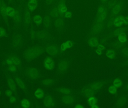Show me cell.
<instances>
[{
  "label": "cell",
  "instance_id": "obj_1",
  "mask_svg": "<svg viewBox=\"0 0 128 108\" xmlns=\"http://www.w3.org/2000/svg\"><path fill=\"white\" fill-rule=\"evenodd\" d=\"M42 52V50L40 47H34L25 51L24 56L25 58L29 60H31L38 57Z\"/></svg>",
  "mask_w": 128,
  "mask_h": 108
},
{
  "label": "cell",
  "instance_id": "obj_2",
  "mask_svg": "<svg viewBox=\"0 0 128 108\" xmlns=\"http://www.w3.org/2000/svg\"><path fill=\"white\" fill-rule=\"evenodd\" d=\"M107 15L108 11L106 8L103 5L100 6L97 10L96 22H103L106 18Z\"/></svg>",
  "mask_w": 128,
  "mask_h": 108
},
{
  "label": "cell",
  "instance_id": "obj_3",
  "mask_svg": "<svg viewBox=\"0 0 128 108\" xmlns=\"http://www.w3.org/2000/svg\"><path fill=\"white\" fill-rule=\"evenodd\" d=\"M114 24L116 27H120L122 25L128 24V16H117L114 20Z\"/></svg>",
  "mask_w": 128,
  "mask_h": 108
},
{
  "label": "cell",
  "instance_id": "obj_4",
  "mask_svg": "<svg viewBox=\"0 0 128 108\" xmlns=\"http://www.w3.org/2000/svg\"><path fill=\"white\" fill-rule=\"evenodd\" d=\"M7 64L8 65H14L16 66H19L21 64V61L20 58L14 54L10 56L7 58L6 60Z\"/></svg>",
  "mask_w": 128,
  "mask_h": 108
},
{
  "label": "cell",
  "instance_id": "obj_5",
  "mask_svg": "<svg viewBox=\"0 0 128 108\" xmlns=\"http://www.w3.org/2000/svg\"><path fill=\"white\" fill-rule=\"evenodd\" d=\"M124 8V5L123 3L118 1L111 8V12L112 16L119 15L123 10Z\"/></svg>",
  "mask_w": 128,
  "mask_h": 108
},
{
  "label": "cell",
  "instance_id": "obj_6",
  "mask_svg": "<svg viewBox=\"0 0 128 108\" xmlns=\"http://www.w3.org/2000/svg\"><path fill=\"white\" fill-rule=\"evenodd\" d=\"M57 9L60 16H64L65 13L67 11V10L65 0H60L59 1Z\"/></svg>",
  "mask_w": 128,
  "mask_h": 108
},
{
  "label": "cell",
  "instance_id": "obj_7",
  "mask_svg": "<svg viewBox=\"0 0 128 108\" xmlns=\"http://www.w3.org/2000/svg\"><path fill=\"white\" fill-rule=\"evenodd\" d=\"M26 74L28 76L32 79H36L39 76V71L34 68H28L26 71Z\"/></svg>",
  "mask_w": 128,
  "mask_h": 108
},
{
  "label": "cell",
  "instance_id": "obj_8",
  "mask_svg": "<svg viewBox=\"0 0 128 108\" xmlns=\"http://www.w3.org/2000/svg\"><path fill=\"white\" fill-rule=\"evenodd\" d=\"M44 66L48 70H53L54 67V62L53 59L50 57L46 58L44 61Z\"/></svg>",
  "mask_w": 128,
  "mask_h": 108
},
{
  "label": "cell",
  "instance_id": "obj_9",
  "mask_svg": "<svg viewBox=\"0 0 128 108\" xmlns=\"http://www.w3.org/2000/svg\"><path fill=\"white\" fill-rule=\"evenodd\" d=\"M43 104L46 107H52L54 106V101L51 96H47L43 100Z\"/></svg>",
  "mask_w": 128,
  "mask_h": 108
},
{
  "label": "cell",
  "instance_id": "obj_10",
  "mask_svg": "<svg viewBox=\"0 0 128 108\" xmlns=\"http://www.w3.org/2000/svg\"><path fill=\"white\" fill-rule=\"evenodd\" d=\"M38 5L37 0H28V7L29 11L32 12L36 10Z\"/></svg>",
  "mask_w": 128,
  "mask_h": 108
},
{
  "label": "cell",
  "instance_id": "obj_11",
  "mask_svg": "<svg viewBox=\"0 0 128 108\" xmlns=\"http://www.w3.org/2000/svg\"><path fill=\"white\" fill-rule=\"evenodd\" d=\"M46 52L48 54L51 56H55L58 53L57 48L53 45L49 46L46 49Z\"/></svg>",
  "mask_w": 128,
  "mask_h": 108
},
{
  "label": "cell",
  "instance_id": "obj_12",
  "mask_svg": "<svg viewBox=\"0 0 128 108\" xmlns=\"http://www.w3.org/2000/svg\"><path fill=\"white\" fill-rule=\"evenodd\" d=\"M67 67H68V64L66 61H61L58 64V70L60 72H65L67 69Z\"/></svg>",
  "mask_w": 128,
  "mask_h": 108
},
{
  "label": "cell",
  "instance_id": "obj_13",
  "mask_svg": "<svg viewBox=\"0 0 128 108\" xmlns=\"http://www.w3.org/2000/svg\"><path fill=\"white\" fill-rule=\"evenodd\" d=\"M103 22H96L95 24L93 27L92 32L94 34H96L97 32H99L103 27Z\"/></svg>",
  "mask_w": 128,
  "mask_h": 108
},
{
  "label": "cell",
  "instance_id": "obj_14",
  "mask_svg": "<svg viewBox=\"0 0 128 108\" xmlns=\"http://www.w3.org/2000/svg\"><path fill=\"white\" fill-rule=\"evenodd\" d=\"M7 82L10 89L12 91H15L16 90V85L15 81L12 78H8L7 79Z\"/></svg>",
  "mask_w": 128,
  "mask_h": 108
},
{
  "label": "cell",
  "instance_id": "obj_15",
  "mask_svg": "<svg viewBox=\"0 0 128 108\" xmlns=\"http://www.w3.org/2000/svg\"><path fill=\"white\" fill-rule=\"evenodd\" d=\"M16 13V10L13 8L11 6H7L6 9V14L7 16L13 17L14 16Z\"/></svg>",
  "mask_w": 128,
  "mask_h": 108
},
{
  "label": "cell",
  "instance_id": "obj_16",
  "mask_svg": "<svg viewBox=\"0 0 128 108\" xmlns=\"http://www.w3.org/2000/svg\"><path fill=\"white\" fill-rule=\"evenodd\" d=\"M72 43L71 41L67 40L61 44L60 46L61 50L62 51H64L67 49L70 48L72 46Z\"/></svg>",
  "mask_w": 128,
  "mask_h": 108
},
{
  "label": "cell",
  "instance_id": "obj_17",
  "mask_svg": "<svg viewBox=\"0 0 128 108\" xmlns=\"http://www.w3.org/2000/svg\"><path fill=\"white\" fill-rule=\"evenodd\" d=\"M62 100L63 103L67 105H70L73 102V98L71 96L65 95L62 98Z\"/></svg>",
  "mask_w": 128,
  "mask_h": 108
},
{
  "label": "cell",
  "instance_id": "obj_18",
  "mask_svg": "<svg viewBox=\"0 0 128 108\" xmlns=\"http://www.w3.org/2000/svg\"><path fill=\"white\" fill-rule=\"evenodd\" d=\"M24 21L25 23L27 24H29L31 21V16L29 11H26L25 12L24 16Z\"/></svg>",
  "mask_w": 128,
  "mask_h": 108
},
{
  "label": "cell",
  "instance_id": "obj_19",
  "mask_svg": "<svg viewBox=\"0 0 128 108\" xmlns=\"http://www.w3.org/2000/svg\"><path fill=\"white\" fill-rule=\"evenodd\" d=\"M88 43L91 46L96 47L99 45V40L98 39L94 37L91 38L88 41Z\"/></svg>",
  "mask_w": 128,
  "mask_h": 108
},
{
  "label": "cell",
  "instance_id": "obj_20",
  "mask_svg": "<svg viewBox=\"0 0 128 108\" xmlns=\"http://www.w3.org/2000/svg\"><path fill=\"white\" fill-rule=\"evenodd\" d=\"M50 15L54 18H57L60 16L57 8L54 7L52 8L50 10Z\"/></svg>",
  "mask_w": 128,
  "mask_h": 108
},
{
  "label": "cell",
  "instance_id": "obj_21",
  "mask_svg": "<svg viewBox=\"0 0 128 108\" xmlns=\"http://www.w3.org/2000/svg\"><path fill=\"white\" fill-rule=\"evenodd\" d=\"M119 41L121 43H124L127 40V34L125 32H123L120 34L118 36Z\"/></svg>",
  "mask_w": 128,
  "mask_h": 108
},
{
  "label": "cell",
  "instance_id": "obj_22",
  "mask_svg": "<svg viewBox=\"0 0 128 108\" xmlns=\"http://www.w3.org/2000/svg\"><path fill=\"white\" fill-rule=\"evenodd\" d=\"M35 96L38 99L42 98L44 96V93L43 90L40 88H38L34 93Z\"/></svg>",
  "mask_w": 128,
  "mask_h": 108
},
{
  "label": "cell",
  "instance_id": "obj_23",
  "mask_svg": "<svg viewBox=\"0 0 128 108\" xmlns=\"http://www.w3.org/2000/svg\"><path fill=\"white\" fill-rule=\"evenodd\" d=\"M126 30V28L123 27L118 28L113 31V35L115 36H118L120 34L125 32Z\"/></svg>",
  "mask_w": 128,
  "mask_h": 108
},
{
  "label": "cell",
  "instance_id": "obj_24",
  "mask_svg": "<svg viewBox=\"0 0 128 108\" xmlns=\"http://www.w3.org/2000/svg\"><path fill=\"white\" fill-rule=\"evenodd\" d=\"M64 24V20L62 18H58L55 22V25L57 28H61L63 26Z\"/></svg>",
  "mask_w": 128,
  "mask_h": 108
},
{
  "label": "cell",
  "instance_id": "obj_25",
  "mask_svg": "<svg viewBox=\"0 0 128 108\" xmlns=\"http://www.w3.org/2000/svg\"><path fill=\"white\" fill-rule=\"evenodd\" d=\"M51 23V19L49 16L46 15L43 21V24L45 28H48Z\"/></svg>",
  "mask_w": 128,
  "mask_h": 108
},
{
  "label": "cell",
  "instance_id": "obj_26",
  "mask_svg": "<svg viewBox=\"0 0 128 108\" xmlns=\"http://www.w3.org/2000/svg\"><path fill=\"white\" fill-rule=\"evenodd\" d=\"M16 83L17 85L19 86V88H21L23 90L25 89V86L23 82L20 79L19 77H16Z\"/></svg>",
  "mask_w": 128,
  "mask_h": 108
},
{
  "label": "cell",
  "instance_id": "obj_27",
  "mask_svg": "<svg viewBox=\"0 0 128 108\" xmlns=\"http://www.w3.org/2000/svg\"><path fill=\"white\" fill-rule=\"evenodd\" d=\"M21 106L23 108H27L30 106V103L27 99L24 98L21 102Z\"/></svg>",
  "mask_w": 128,
  "mask_h": 108
},
{
  "label": "cell",
  "instance_id": "obj_28",
  "mask_svg": "<svg viewBox=\"0 0 128 108\" xmlns=\"http://www.w3.org/2000/svg\"><path fill=\"white\" fill-rule=\"evenodd\" d=\"M13 17V20L14 22H16V23H18L21 22V15H20L19 12H18L17 10L16 11L15 14Z\"/></svg>",
  "mask_w": 128,
  "mask_h": 108
},
{
  "label": "cell",
  "instance_id": "obj_29",
  "mask_svg": "<svg viewBox=\"0 0 128 108\" xmlns=\"http://www.w3.org/2000/svg\"><path fill=\"white\" fill-rule=\"evenodd\" d=\"M42 18L39 15L34 16L33 18V21L36 24L39 25L41 24L42 22Z\"/></svg>",
  "mask_w": 128,
  "mask_h": 108
},
{
  "label": "cell",
  "instance_id": "obj_30",
  "mask_svg": "<svg viewBox=\"0 0 128 108\" xmlns=\"http://www.w3.org/2000/svg\"><path fill=\"white\" fill-rule=\"evenodd\" d=\"M87 102L90 106L96 104L97 102V99L94 96H90L87 100Z\"/></svg>",
  "mask_w": 128,
  "mask_h": 108
},
{
  "label": "cell",
  "instance_id": "obj_31",
  "mask_svg": "<svg viewBox=\"0 0 128 108\" xmlns=\"http://www.w3.org/2000/svg\"><path fill=\"white\" fill-rule=\"evenodd\" d=\"M122 84V81L119 78L115 79L113 82V85L117 88L121 87Z\"/></svg>",
  "mask_w": 128,
  "mask_h": 108
},
{
  "label": "cell",
  "instance_id": "obj_32",
  "mask_svg": "<svg viewBox=\"0 0 128 108\" xmlns=\"http://www.w3.org/2000/svg\"><path fill=\"white\" fill-rule=\"evenodd\" d=\"M58 90L59 92L64 94H68L70 93V90L66 88H60L58 89Z\"/></svg>",
  "mask_w": 128,
  "mask_h": 108
},
{
  "label": "cell",
  "instance_id": "obj_33",
  "mask_svg": "<svg viewBox=\"0 0 128 108\" xmlns=\"http://www.w3.org/2000/svg\"><path fill=\"white\" fill-rule=\"evenodd\" d=\"M108 90L110 94H115L117 93V88L114 86L111 85L109 86Z\"/></svg>",
  "mask_w": 128,
  "mask_h": 108
},
{
  "label": "cell",
  "instance_id": "obj_34",
  "mask_svg": "<svg viewBox=\"0 0 128 108\" xmlns=\"http://www.w3.org/2000/svg\"><path fill=\"white\" fill-rule=\"evenodd\" d=\"M106 55L108 58H114L115 53L114 51L112 50H109L107 51L106 53Z\"/></svg>",
  "mask_w": 128,
  "mask_h": 108
},
{
  "label": "cell",
  "instance_id": "obj_35",
  "mask_svg": "<svg viewBox=\"0 0 128 108\" xmlns=\"http://www.w3.org/2000/svg\"><path fill=\"white\" fill-rule=\"evenodd\" d=\"M54 81L52 79H45L43 81L42 83L45 85H49L53 84Z\"/></svg>",
  "mask_w": 128,
  "mask_h": 108
},
{
  "label": "cell",
  "instance_id": "obj_36",
  "mask_svg": "<svg viewBox=\"0 0 128 108\" xmlns=\"http://www.w3.org/2000/svg\"><path fill=\"white\" fill-rule=\"evenodd\" d=\"M21 37L16 36L14 38L13 42L15 43V44H16V45H18L19 44L21 43Z\"/></svg>",
  "mask_w": 128,
  "mask_h": 108
},
{
  "label": "cell",
  "instance_id": "obj_37",
  "mask_svg": "<svg viewBox=\"0 0 128 108\" xmlns=\"http://www.w3.org/2000/svg\"><path fill=\"white\" fill-rule=\"evenodd\" d=\"M9 71L11 72H15L17 70V67L14 65H10L8 68Z\"/></svg>",
  "mask_w": 128,
  "mask_h": 108
},
{
  "label": "cell",
  "instance_id": "obj_38",
  "mask_svg": "<svg viewBox=\"0 0 128 108\" xmlns=\"http://www.w3.org/2000/svg\"><path fill=\"white\" fill-rule=\"evenodd\" d=\"M6 34L5 29L2 27H0V38L6 35Z\"/></svg>",
  "mask_w": 128,
  "mask_h": 108
},
{
  "label": "cell",
  "instance_id": "obj_39",
  "mask_svg": "<svg viewBox=\"0 0 128 108\" xmlns=\"http://www.w3.org/2000/svg\"><path fill=\"white\" fill-rule=\"evenodd\" d=\"M5 94L6 96L7 97H10V96H12V92L11 90L9 89H7L5 91Z\"/></svg>",
  "mask_w": 128,
  "mask_h": 108
},
{
  "label": "cell",
  "instance_id": "obj_40",
  "mask_svg": "<svg viewBox=\"0 0 128 108\" xmlns=\"http://www.w3.org/2000/svg\"><path fill=\"white\" fill-rule=\"evenodd\" d=\"M65 17L67 18H70L72 16V12L70 11H67L64 14Z\"/></svg>",
  "mask_w": 128,
  "mask_h": 108
},
{
  "label": "cell",
  "instance_id": "obj_41",
  "mask_svg": "<svg viewBox=\"0 0 128 108\" xmlns=\"http://www.w3.org/2000/svg\"><path fill=\"white\" fill-rule=\"evenodd\" d=\"M16 100V99L14 97L11 96L10 97L9 101L11 103H13L15 102Z\"/></svg>",
  "mask_w": 128,
  "mask_h": 108
},
{
  "label": "cell",
  "instance_id": "obj_42",
  "mask_svg": "<svg viewBox=\"0 0 128 108\" xmlns=\"http://www.w3.org/2000/svg\"><path fill=\"white\" fill-rule=\"evenodd\" d=\"M97 49H99L100 50L102 51L105 49V47L103 45H102V44H100V45H98V46H97Z\"/></svg>",
  "mask_w": 128,
  "mask_h": 108
},
{
  "label": "cell",
  "instance_id": "obj_43",
  "mask_svg": "<svg viewBox=\"0 0 128 108\" xmlns=\"http://www.w3.org/2000/svg\"><path fill=\"white\" fill-rule=\"evenodd\" d=\"M55 0H45V2L47 4H52Z\"/></svg>",
  "mask_w": 128,
  "mask_h": 108
},
{
  "label": "cell",
  "instance_id": "obj_44",
  "mask_svg": "<svg viewBox=\"0 0 128 108\" xmlns=\"http://www.w3.org/2000/svg\"><path fill=\"white\" fill-rule=\"evenodd\" d=\"M96 52L97 54H98V55H101L102 54V50L99 49H97L96 50Z\"/></svg>",
  "mask_w": 128,
  "mask_h": 108
},
{
  "label": "cell",
  "instance_id": "obj_45",
  "mask_svg": "<svg viewBox=\"0 0 128 108\" xmlns=\"http://www.w3.org/2000/svg\"><path fill=\"white\" fill-rule=\"evenodd\" d=\"M75 107L77 108H84V106L81 104H78L75 106Z\"/></svg>",
  "mask_w": 128,
  "mask_h": 108
},
{
  "label": "cell",
  "instance_id": "obj_46",
  "mask_svg": "<svg viewBox=\"0 0 128 108\" xmlns=\"http://www.w3.org/2000/svg\"><path fill=\"white\" fill-rule=\"evenodd\" d=\"M101 2L103 4H105L108 2V0H100Z\"/></svg>",
  "mask_w": 128,
  "mask_h": 108
},
{
  "label": "cell",
  "instance_id": "obj_47",
  "mask_svg": "<svg viewBox=\"0 0 128 108\" xmlns=\"http://www.w3.org/2000/svg\"><path fill=\"white\" fill-rule=\"evenodd\" d=\"M90 107L92 108H98L99 106H97V104H94V105H92V106H91Z\"/></svg>",
  "mask_w": 128,
  "mask_h": 108
},
{
  "label": "cell",
  "instance_id": "obj_48",
  "mask_svg": "<svg viewBox=\"0 0 128 108\" xmlns=\"http://www.w3.org/2000/svg\"><path fill=\"white\" fill-rule=\"evenodd\" d=\"M124 52L128 56V49L126 50V51H124Z\"/></svg>",
  "mask_w": 128,
  "mask_h": 108
},
{
  "label": "cell",
  "instance_id": "obj_49",
  "mask_svg": "<svg viewBox=\"0 0 128 108\" xmlns=\"http://www.w3.org/2000/svg\"><path fill=\"white\" fill-rule=\"evenodd\" d=\"M1 1L0 0V10L1 6Z\"/></svg>",
  "mask_w": 128,
  "mask_h": 108
},
{
  "label": "cell",
  "instance_id": "obj_50",
  "mask_svg": "<svg viewBox=\"0 0 128 108\" xmlns=\"http://www.w3.org/2000/svg\"><path fill=\"white\" fill-rule=\"evenodd\" d=\"M126 88H127V89H128V84H127V85Z\"/></svg>",
  "mask_w": 128,
  "mask_h": 108
},
{
  "label": "cell",
  "instance_id": "obj_51",
  "mask_svg": "<svg viewBox=\"0 0 128 108\" xmlns=\"http://www.w3.org/2000/svg\"><path fill=\"white\" fill-rule=\"evenodd\" d=\"M0 94H1V92H0Z\"/></svg>",
  "mask_w": 128,
  "mask_h": 108
}]
</instances>
